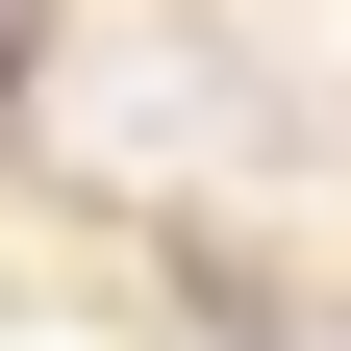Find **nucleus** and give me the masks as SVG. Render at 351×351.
I'll use <instances>...</instances> for the list:
<instances>
[{
    "label": "nucleus",
    "instance_id": "1",
    "mask_svg": "<svg viewBox=\"0 0 351 351\" xmlns=\"http://www.w3.org/2000/svg\"><path fill=\"white\" fill-rule=\"evenodd\" d=\"M0 75H25V0H0Z\"/></svg>",
    "mask_w": 351,
    "mask_h": 351
}]
</instances>
